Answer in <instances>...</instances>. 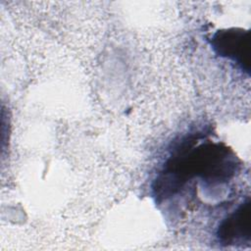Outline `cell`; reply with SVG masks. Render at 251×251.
Segmentation results:
<instances>
[{
	"label": "cell",
	"instance_id": "obj_1",
	"mask_svg": "<svg viewBox=\"0 0 251 251\" xmlns=\"http://www.w3.org/2000/svg\"><path fill=\"white\" fill-rule=\"evenodd\" d=\"M164 173L157 178V196L169 197L193 176L212 182L230 178L236 170L235 155L224 144L206 142L182 149L166 164Z\"/></svg>",
	"mask_w": 251,
	"mask_h": 251
},
{
	"label": "cell",
	"instance_id": "obj_2",
	"mask_svg": "<svg viewBox=\"0 0 251 251\" xmlns=\"http://www.w3.org/2000/svg\"><path fill=\"white\" fill-rule=\"evenodd\" d=\"M250 32L242 28H228L216 31L211 38V45L221 57L234 62L238 67L249 73Z\"/></svg>",
	"mask_w": 251,
	"mask_h": 251
},
{
	"label": "cell",
	"instance_id": "obj_3",
	"mask_svg": "<svg viewBox=\"0 0 251 251\" xmlns=\"http://www.w3.org/2000/svg\"><path fill=\"white\" fill-rule=\"evenodd\" d=\"M219 241L225 245L249 244L251 240V203L248 198L227 216L217 230Z\"/></svg>",
	"mask_w": 251,
	"mask_h": 251
}]
</instances>
